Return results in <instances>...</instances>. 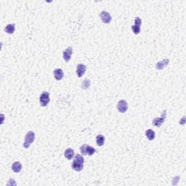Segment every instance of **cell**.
<instances>
[{"instance_id": "8", "label": "cell", "mask_w": 186, "mask_h": 186, "mask_svg": "<svg viewBox=\"0 0 186 186\" xmlns=\"http://www.w3.org/2000/svg\"><path fill=\"white\" fill-rule=\"evenodd\" d=\"M100 17L101 18V21L104 23H109L111 21V16L108 12L106 11H102L100 15Z\"/></svg>"}, {"instance_id": "14", "label": "cell", "mask_w": 186, "mask_h": 186, "mask_svg": "<svg viewBox=\"0 0 186 186\" xmlns=\"http://www.w3.org/2000/svg\"><path fill=\"white\" fill-rule=\"evenodd\" d=\"M12 169H13V172H15V173H18V172H21V169H22V165H21V164L19 161H15V162L13 163V165H12Z\"/></svg>"}, {"instance_id": "19", "label": "cell", "mask_w": 186, "mask_h": 186, "mask_svg": "<svg viewBox=\"0 0 186 186\" xmlns=\"http://www.w3.org/2000/svg\"><path fill=\"white\" fill-rule=\"evenodd\" d=\"M185 121V116H183V118L182 119V120H180V124H184Z\"/></svg>"}, {"instance_id": "6", "label": "cell", "mask_w": 186, "mask_h": 186, "mask_svg": "<svg viewBox=\"0 0 186 186\" xmlns=\"http://www.w3.org/2000/svg\"><path fill=\"white\" fill-rule=\"evenodd\" d=\"M142 24V20L141 18H139V17H137L135 20V25L132 26V30L133 31V33L135 34H138L140 32V26H141Z\"/></svg>"}, {"instance_id": "1", "label": "cell", "mask_w": 186, "mask_h": 186, "mask_svg": "<svg viewBox=\"0 0 186 186\" xmlns=\"http://www.w3.org/2000/svg\"><path fill=\"white\" fill-rule=\"evenodd\" d=\"M84 159L82 156L80 154H77L75 156L74 159L72 163V169L73 170L77 171V172H80L84 168Z\"/></svg>"}, {"instance_id": "5", "label": "cell", "mask_w": 186, "mask_h": 186, "mask_svg": "<svg viewBox=\"0 0 186 186\" xmlns=\"http://www.w3.org/2000/svg\"><path fill=\"white\" fill-rule=\"evenodd\" d=\"M49 93L47 92H43L39 97V103L41 106H47L49 103Z\"/></svg>"}, {"instance_id": "4", "label": "cell", "mask_w": 186, "mask_h": 186, "mask_svg": "<svg viewBox=\"0 0 186 186\" xmlns=\"http://www.w3.org/2000/svg\"><path fill=\"white\" fill-rule=\"evenodd\" d=\"M167 117V111L164 110V111L161 113V117H156L153 119V124L155 127H160L161 125L165 121V119Z\"/></svg>"}, {"instance_id": "3", "label": "cell", "mask_w": 186, "mask_h": 186, "mask_svg": "<svg viewBox=\"0 0 186 186\" xmlns=\"http://www.w3.org/2000/svg\"><path fill=\"white\" fill-rule=\"evenodd\" d=\"M34 138H35V134L33 131H29L27 134H26V137H25V142L23 143V147L25 148H29L30 147L31 144L34 141Z\"/></svg>"}, {"instance_id": "18", "label": "cell", "mask_w": 186, "mask_h": 186, "mask_svg": "<svg viewBox=\"0 0 186 186\" xmlns=\"http://www.w3.org/2000/svg\"><path fill=\"white\" fill-rule=\"evenodd\" d=\"M89 86H90V81L89 79H86L83 81L82 84H81V87L83 89H87Z\"/></svg>"}, {"instance_id": "7", "label": "cell", "mask_w": 186, "mask_h": 186, "mask_svg": "<svg viewBox=\"0 0 186 186\" xmlns=\"http://www.w3.org/2000/svg\"><path fill=\"white\" fill-rule=\"evenodd\" d=\"M117 109L120 113H125L128 109V104L124 100H121L117 104Z\"/></svg>"}, {"instance_id": "12", "label": "cell", "mask_w": 186, "mask_h": 186, "mask_svg": "<svg viewBox=\"0 0 186 186\" xmlns=\"http://www.w3.org/2000/svg\"><path fill=\"white\" fill-rule=\"evenodd\" d=\"M169 63V59H164L163 61H159V63H157L156 65V68L158 69V70H161L164 68H165L167 65Z\"/></svg>"}, {"instance_id": "10", "label": "cell", "mask_w": 186, "mask_h": 186, "mask_svg": "<svg viewBox=\"0 0 186 186\" xmlns=\"http://www.w3.org/2000/svg\"><path fill=\"white\" fill-rule=\"evenodd\" d=\"M87 70V66L84 64H78L77 68V74L78 77H81L85 73Z\"/></svg>"}, {"instance_id": "13", "label": "cell", "mask_w": 186, "mask_h": 186, "mask_svg": "<svg viewBox=\"0 0 186 186\" xmlns=\"http://www.w3.org/2000/svg\"><path fill=\"white\" fill-rule=\"evenodd\" d=\"M64 156L68 160H71L74 156V151L72 148H67L64 152Z\"/></svg>"}, {"instance_id": "15", "label": "cell", "mask_w": 186, "mask_h": 186, "mask_svg": "<svg viewBox=\"0 0 186 186\" xmlns=\"http://www.w3.org/2000/svg\"><path fill=\"white\" fill-rule=\"evenodd\" d=\"M145 135H146L147 138L149 140H153L155 139V137H156L155 132L151 129L146 130V132H145Z\"/></svg>"}, {"instance_id": "16", "label": "cell", "mask_w": 186, "mask_h": 186, "mask_svg": "<svg viewBox=\"0 0 186 186\" xmlns=\"http://www.w3.org/2000/svg\"><path fill=\"white\" fill-rule=\"evenodd\" d=\"M96 143L98 146H103L105 143V137L102 135H98L96 137Z\"/></svg>"}, {"instance_id": "2", "label": "cell", "mask_w": 186, "mask_h": 186, "mask_svg": "<svg viewBox=\"0 0 186 186\" xmlns=\"http://www.w3.org/2000/svg\"><path fill=\"white\" fill-rule=\"evenodd\" d=\"M95 148L89 145H87V144H84V145H82L80 147V152L84 156H86V155L92 156L95 153Z\"/></svg>"}, {"instance_id": "11", "label": "cell", "mask_w": 186, "mask_h": 186, "mask_svg": "<svg viewBox=\"0 0 186 186\" xmlns=\"http://www.w3.org/2000/svg\"><path fill=\"white\" fill-rule=\"evenodd\" d=\"M53 73H54V77L55 79L57 81H60L63 79V71L62 69H55L54 71H53Z\"/></svg>"}, {"instance_id": "9", "label": "cell", "mask_w": 186, "mask_h": 186, "mask_svg": "<svg viewBox=\"0 0 186 186\" xmlns=\"http://www.w3.org/2000/svg\"><path fill=\"white\" fill-rule=\"evenodd\" d=\"M72 53H73V49H72L71 47H69L65 49V51H63V59L66 62H69L71 60Z\"/></svg>"}, {"instance_id": "17", "label": "cell", "mask_w": 186, "mask_h": 186, "mask_svg": "<svg viewBox=\"0 0 186 186\" xmlns=\"http://www.w3.org/2000/svg\"><path fill=\"white\" fill-rule=\"evenodd\" d=\"M15 24H9L5 28V31L9 34H13L15 31Z\"/></svg>"}, {"instance_id": "20", "label": "cell", "mask_w": 186, "mask_h": 186, "mask_svg": "<svg viewBox=\"0 0 186 186\" xmlns=\"http://www.w3.org/2000/svg\"><path fill=\"white\" fill-rule=\"evenodd\" d=\"M1 116H2V122H1V124H3V121H4V115L3 114H1Z\"/></svg>"}]
</instances>
